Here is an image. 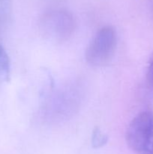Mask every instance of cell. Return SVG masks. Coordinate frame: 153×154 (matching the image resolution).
Here are the masks:
<instances>
[{"label": "cell", "mask_w": 153, "mask_h": 154, "mask_svg": "<svg viewBox=\"0 0 153 154\" xmlns=\"http://www.w3.org/2000/svg\"><path fill=\"white\" fill-rule=\"evenodd\" d=\"M76 29V20L65 9L54 8L42 15L40 29L42 35L53 42H64L70 38Z\"/></svg>", "instance_id": "obj_1"}, {"label": "cell", "mask_w": 153, "mask_h": 154, "mask_svg": "<svg viewBox=\"0 0 153 154\" xmlns=\"http://www.w3.org/2000/svg\"><path fill=\"white\" fill-rule=\"evenodd\" d=\"M126 141L136 154H153V112L143 111L131 120Z\"/></svg>", "instance_id": "obj_2"}, {"label": "cell", "mask_w": 153, "mask_h": 154, "mask_svg": "<svg viewBox=\"0 0 153 154\" xmlns=\"http://www.w3.org/2000/svg\"><path fill=\"white\" fill-rule=\"evenodd\" d=\"M117 46L116 32L112 26H104L92 38L86 50V60L93 66H104L112 60Z\"/></svg>", "instance_id": "obj_3"}, {"label": "cell", "mask_w": 153, "mask_h": 154, "mask_svg": "<svg viewBox=\"0 0 153 154\" xmlns=\"http://www.w3.org/2000/svg\"><path fill=\"white\" fill-rule=\"evenodd\" d=\"M11 11V0H0V37L10 22Z\"/></svg>", "instance_id": "obj_4"}, {"label": "cell", "mask_w": 153, "mask_h": 154, "mask_svg": "<svg viewBox=\"0 0 153 154\" xmlns=\"http://www.w3.org/2000/svg\"><path fill=\"white\" fill-rule=\"evenodd\" d=\"M10 72V60L5 50L0 45V84L8 81Z\"/></svg>", "instance_id": "obj_5"}, {"label": "cell", "mask_w": 153, "mask_h": 154, "mask_svg": "<svg viewBox=\"0 0 153 154\" xmlns=\"http://www.w3.org/2000/svg\"><path fill=\"white\" fill-rule=\"evenodd\" d=\"M106 142V137L101 133L100 131H94L92 136L93 147L98 148L104 145Z\"/></svg>", "instance_id": "obj_6"}, {"label": "cell", "mask_w": 153, "mask_h": 154, "mask_svg": "<svg viewBox=\"0 0 153 154\" xmlns=\"http://www.w3.org/2000/svg\"><path fill=\"white\" fill-rule=\"evenodd\" d=\"M146 80L148 85L153 87V54L150 59L149 63H148L146 72Z\"/></svg>", "instance_id": "obj_7"}]
</instances>
